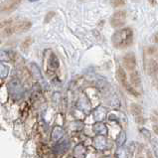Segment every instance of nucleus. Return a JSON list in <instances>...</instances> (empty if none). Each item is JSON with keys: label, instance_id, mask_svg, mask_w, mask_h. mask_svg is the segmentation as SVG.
I'll return each mask as SVG.
<instances>
[{"label": "nucleus", "instance_id": "17", "mask_svg": "<svg viewBox=\"0 0 158 158\" xmlns=\"http://www.w3.org/2000/svg\"><path fill=\"white\" fill-rule=\"evenodd\" d=\"M49 66L52 68V69H58L59 68V60H58L57 56H56L55 54H52L50 56Z\"/></svg>", "mask_w": 158, "mask_h": 158}, {"label": "nucleus", "instance_id": "9", "mask_svg": "<svg viewBox=\"0 0 158 158\" xmlns=\"http://www.w3.org/2000/svg\"><path fill=\"white\" fill-rule=\"evenodd\" d=\"M92 129H94V131L97 134L100 135V136H104V135L108 134V128H106V126L101 122L95 123V125H94V127H92Z\"/></svg>", "mask_w": 158, "mask_h": 158}, {"label": "nucleus", "instance_id": "16", "mask_svg": "<svg viewBox=\"0 0 158 158\" xmlns=\"http://www.w3.org/2000/svg\"><path fill=\"white\" fill-rule=\"evenodd\" d=\"M9 75V68L3 63H0V78L6 79Z\"/></svg>", "mask_w": 158, "mask_h": 158}, {"label": "nucleus", "instance_id": "6", "mask_svg": "<svg viewBox=\"0 0 158 158\" xmlns=\"http://www.w3.org/2000/svg\"><path fill=\"white\" fill-rule=\"evenodd\" d=\"M69 148H70V143L65 140V141L57 143V144L53 147V151L57 154H62V153H64V152H66Z\"/></svg>", "mask_w": 158, "mask_h": 158}, {"label": "nucleus", "instance_id": "8", "mask_svg": "<svg viewBox=\"0 0 158 158\" xmlns=\"http://www.w3.org/2000/svg\"><path fill=\"white\" fill-rule=\"evenodd\" d=\"M19 3H20L19 1H5L0 6V11H3L4 12V11L14 10L19 5Z\"/></svg>", "mask_w": 158, "mask_h": 158}, {"label": "nucleus", "instance_id": "5", "mask_svg": "<svg viewBox=\"0 0 158 158\" xmlns=\"http://www.w3.org/2000/svg\"><path fill=\"white\" fill-rule=\"evenodd\" d=\"M123 63H125V66L128 71H134L135 66H136V59H135L134 54H132V53L126 54L123 58Z\"/></svg>", "mask_w": 158, "mask_h": 158}, {"label": "nucleus", "instance_id": "28", "mask_svg": "<svg viewBox=\"0 0 158 158\" xmlns=\"http://www.w3.org/2000/svg\"><path fill=\"white\" fill-rule=\"evenodd\" d=\"M135 121H136L137 123H142L144 122V119H143V117H142V115H139V116H136L135 117Z\"/></svg>", "mask_w": 158, "mask_h": 158}, {"label": "nucleus", "instance_id": "2", "mask_svg": "<svg viewBox=\"0 0 158 158\" xmlns=\"http://www.w3.org/2000/svg\"><path fill=\"white\" fill-rule=\"evenodd\" d=\"M8 91H9L10 95L14 100H19L23 95V87H22L21 83L17 79H13L9 82L8 84Z\"/></svg>", "mask_w": 158, "mask_h": 158}, {"label": "nucleus", "instance_id": "7", "mask_svg": "<svg viewBox=\"0 0 158 158\" xmlns=\"http://www.w3.org/2000/svg\"><path fill=\"white\" fill-rule=\"evenodd\" d=\"M64 135V129L61 126H55L52 130V134H51V139L53 141H59Z\"/></svg>", "mask_w": 158, "mask_h": 158}, {"label": "nucleus", "instance_id": "1", "mask_svg": "<svg viewBox=\"0 0 158 158\" xmlns=\"http://www.w3.org/2000/svg\"><path fill=\"white\" fill-rule=\"evenodd\" d=\"M132 40H133V32L130 28H125V29L116 31L111 38L114 46L119 49L130 46L132 44Z\"/></svg>", "mask_w": 158, "mask_h": 158}, {"label": "nucleus", "instance_id": "11", "mask_svg": "<svg viewBox=\"0 0 158 158\" xmlns=\"http://www.w3.org/2000/svg\"><path fill=\"white\" fill-rule=\"evenodd\" d=\"M116 76H117L118 82H119V83L122 84L123 87H125L126 84H128V83H127V77H126V74H125V70H123L122 68H119V69L117 70Z\"/></svg>", "mask_w": 158, "mask_h": 158}, {"label": "nucleus", "instance_id": "31", "mask_svg": "<svg viewBox=\"0 0 158 158\" xmlns=\"http://www.w3.org/2000/svg\"><path fill=\"white\" fill-rule=\"evenodd\" d=\"M154 52H156V49H155V48L151 47L148 49V53H150V54H152V53H154Z\"/></svg>", "mask_w": 158, "mask_h": 158}, {"label": "nucleus", "instance_id": "34", "mask_svg": "<svg viewBox=\"0 0 158 158\" xmlns=\"http://www.w3.org/2000/svg\"><path fill=\"white\" fill-rule=\"evenodd\" d=\"M137 158H143L142 156H137Z\"/></svg>", "mask_w": 158, "mask_h": 158}, {"label": "nucleus", "instance_id": "4", "mask_svg": "<svg viewBox=\"0 0 158 158\" xmlns=\"http://www.w3.org/2000/svg\"><path fill=\"white\" fill-rule=\"evenodd\" d=\"M125 19H126L125 11H116V12H115L111 17V26L114 27V28L120 27L125 24Z\"/></svg>", "mask_w": 158, "mask_h": 158}, {"label": "nucleus", "instance_id": "19", "mask_svg": "<svg viewBox=\"0 0 158 158\" xmlns=\"http://www.w3.org/2000/svg\"><path fill=\"white\" fill-rule=\"evenodd\" d=\"M116 156L118 158H127L128 157V151L126 148L120 147L116 152Z\"/></svg>", "mask_w": 158, "mask_h": 158}, {"label": "nucleus", "instance_id": "21", "mask_svg": "<svg viewBox=\"0 0 158 158\" xmlns=\"http://www.w3.org/2000/svg\"><path fill=\"white\" fill-rule=\"evenodd\" d=\"M125 132L121 131L119 133V135H118L117 139H116V143H117L118 146H121L123 143H125Z\"/></svg>", "mask_w": 158, "mask_h": 158}, {"label": "nucleus", "instance_id": "15", "mask_svg": "<svg viewBox=\"0 0 158 158\" xmlns=\"http://www.w3.org/2000/svg\"><path fill=\"white\" fill-rule=\"evenodd\" d=\"M95 145L98 149H103L106 145V140L103 136H98L95 139Z\"/></svg>", "mask_w": 158, "mask_h": 158}, {"label": "nucleus", "instance_id": "10", "mask_svg": "<svg viewBox=\"0 0 158 158\" xmlns=\"http://www.w3.org/2000/svg\"><path fill=\"white\" fill-rule=\"evenodd\" d=\"M29 67H30V71H31V73H32L33 77L35 78L36 80H41V79H43V78H42L41 70H40V68L37 66V64L31 63L29 65Z\"/></svg>", "mask_w": 158, "mask_h": 158}, {"label": "nucleus", "instance_id": "22", "mask_svg": "<svg viewBox=\"0 0 158 158\" xmlns=\"http://www.w3.org/2000/svg\"><path fill=\"white\" fill-rule=\"evenodd\" d=\"M94 114H95V119H98V120H103L104 116H106V112H104L103 111H101V112H100V108L97 109Z\"/></svg>", "mask_w": 158, "mask_h": 158}, {"label": "nucleus", "instance_id": "24", "mask_svg": "<svg viewBox=\"0 0 158 158\" xmlns=\"http://www.w3.org/2000/svg\"><path fill=\"white\" fill-rule=\"evenodd\" d=\"M32 39L31 38H27L26 40H25L23 43H22L21 45V47H22V49H27V48H29L31 46V44H32Z\"/></svg>", "mask_w": 158, "mask_h": 158}, {"label": "nucleus", "instance_id": "20", "mask_svg": "<svg viewBox=\"0 0 158 158\" xmlns=\"http://www.w3.org/2000/svg\"><path fill=\"white\" fill-rule=\"evenodd\" d=\"M10 57L6 51L0 50V62H9Z\"/></svg>", "mask_w": 158, "mask_h": 158}, {"label": "nucleus", "instance_id": "18", "mask_svg": "<svg viewBox=\"0 0 158 158\" xmlns=\"http://www.w3.org/2000/svg\"><path fill=\"white\" fill-rule=\"evenodd\" d=\"M130 111H131V114H133L135 117L141 115V112H142L141 108H140L138 104H135V103L131 104V106H130Z\"/></svg>", "mask_w": 158, "mask_h": 158}, {"label": "nucleus", "instance_id": "35", "mask_svg": "<svg viewBox=\"0 0 158 158\" xmlns=\"http://www.w3.org/2000/svg\"><path fill=\"white\" fill-rule=\"evenodd\" d=\"M106 158H109V157H106Z\"/></svg>", "mask_w": 158, "mask_h": 158}, {"label": "nucleus", "instance_id": "26", "mask_svg": "<svg viewBox=\"0 0 158 158\" xmlns=\"http://www.w3.org/2000/svg\"><path fill=\"white\" fill-rule=\"evenodd\" d=\"M152 146H153V151L155 154V157L158 158V143L154 141L153 143H152Z\"/></svg>", "mask_w": 158, "mask_h": 158}, {"label": "nucleus", "instance_id": "30", "mask_svg": "<svg viewBox=\"0 0 158 158\" xmlns=\"http://www.w3.org/2000/svg\"><path fill=\"white\" fill-rule=\"evenodd\" d=\"M153 131H154L155 134L158 135V125H153Z\"/></svg>", "mask_w": 158, "mask_h": 158}, {"label": "nucleus", "instance_id": "36", "mask_svg": "<svg viewBox=\"0 0 158 158\" xmlns=\"http://www.w3.org/2000/svg\"><path fill=\"white\" fill-rule=\"evenodd\" d=\"M0 42H1V41H0Z\"/></svg>", "mask_w": 158, "mask_h": 158}, {"label": "nucleus", "instance_id": "27", "mask_svg": "<svg viewBox=\"0 0 158 158\" xmlns=\"http://www.w3.org/2000/svg\"><path fill=\"white\" fill-rule=\"evenodd\" d=\"M111 4L114 7H118V6H122V5H125V1H112Z\"/></svg>", "mask_w": 158, "mask_h": 158}, {"label": "nucleus", "instance_id": "3", "mask_svg": "<svg viewBox=\"0 0 158 158\" xmlns=\"http://www.w3.org/2000/svg\"><path fill=\"white\" fill-rule=\"evenodd\" d=\"M31 27V22L29 21H23V22H19V23H16L14 26H10L5 28L2 32V35L3 36H10L12 35L13 33L16 32H23V31L28 30Z\"/></svg>", "mask_w": 158, "mask_h": 158}, {"label": "nucleus", "instance_id": "12", "mask_svg": "<svg viewBox=\"0 0 158 158\" xmlns=\"http://www.w3.org/2000/svg\"><path fill=\"white\" fill-rule=\"evenodd\" d=\"M147 72L150 76H154L158 73V64L155 60H150L148 62Z\"/></svg>", "mask_w": 158, "mask_h": 158}, {"label": "nucleus", "instance_id": "13", "mask_svg": "<svg viewBox=\"0 0 158 158\" xmlns=\"http://www.w3.org/2000/svg\"><path fill=\"white\" fill-rule=\"evenodd\" d=\"M86 155V148L83 144H79L75 147L74 150V156L76 158H84Z\"/></svg>", "mask_w": 158, "mask_h": 158}, {"label": "nucleus", "instance_id": "32", "mask_svg": "<svg viewBox=\"0 0 158 158\" xmlns=\"http://www.w3.org/2000/svg\"><path fill=\"white\" fill-rule=\"evenodd\" d=\"M154 41L156 42V44H158V33L155 34V36H154Z\"/></svg>", "mask_w": 158, "mask_h": 158}, {"label": "nucleus", "instance_id": "25", "mask_svg": "<svg viewBox=\"0 0 158 158\" xmlns=\"http://www.w3.org/2000/svg\"><path fill=\"white\" fill-rule=\"evenodd\" d=\"M140 131H141V133H143V136H144L145 138H147V139H149V138L151 137V135H150V132H149L147 129H145V128H141L140 129Z\"/></svg>", "mask_w": 158, "mask_h": 158}, {"label": "nucleus", "instance_id": "23", "mask_svg": "<svg viewBox=\"0 0 158 158\" xmlns=\"http://www.w3.org/2000/svg\"><path fill=\"white\" fill-rule=\"evenodd\" d=\"M125 87L126 91H127L130 95H134V97H139V94H138V92L134 90V87H132L129 84H126V86H125Z\"/></svg>", "mask_w": 158, "mask_h": 158}, {"label": "nucleus", "instance_id": "14", "mask_svg": "<svg viewBox=\"0 0 158 158\" xmlns=\"http://www.w3.org/2000/svg\"><path fill=\"white\" fill-rule=\"evenodd\" d=\"M130 83L133 87L140 86V77L137 71H132L130 73Z\"/></svg>", "mask_w": 158, "mask_h": 158}, {"label": "nucleus", "instance_id": "29", "mask_svg": "<svg viewBox=\"0 0 158 158\" xmlns=\"http://www.w3.org/2000/svg\"><path fill=\"white\" fill-rule=\"evenodd\" d=\"M54 12H50V13H48L47 14V17H46V19H45V22H46V23H47V22L48 21H49V19H51V18H52V17H53V15H54Z\"/></svg>", "mask_w": 158, "mask_h": 158}, {"label": "nucleus", "instance_id": "33", "mask_svg": "<svg viewBox=\"0 0 158 158\" xmlns=\"http://www.w3.org/2000/svg\"><path fill=\"white\" fill-rule=\"evenodd\" d=\"M147 157H148V158H152V155H151V153H150L149 151L147 152Z\"/></svg>", "mask_w": 158, "mask_h": 158}]
</instances>
